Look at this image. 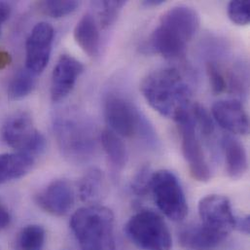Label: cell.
<instances>
[{
  "label": "cell",
  "instance_id": "obj_1",
  "mask_svg": "<svg viewBox=\"0 0 250 250\" xmlns=\"http://www.w3.org/2000/svg\"><path fill=\"white\" fill-rule=\"evenodd\" d=\"M139 89L147 104L166 118L177 121L191 110V88L176 68H159L148 73Z\"/></svg>",
  "mask_w": 250,
  "mask_h": 250
},
{
  "label": "cell",
  "instance_id": "obj_2",
  "mask_svg": "<svg viewBox=\"0 0 250 250\" xmlns=\"http://www.w3.org/2000/svg\"><path fill=\"white\" fill-rule=\"evenodd\" d=\"M200 27V16L189 6H175L165 12L149 36L145 49L167 59L184 55Z\"/></svg>",
  "mask_w": 250,
  "mask_h": 250
},
{
  "label": "cell",
  "instance_id": "obj_3",
  "mask_svg": "<svg viewBox=\"0 0 250 250\" xmlns=\"http://www.w3.org/2000/svg\"><path fill=\"white\" fill-rule=\"evenodd\" d=\"M114 223L111 209L93 205L76 210L69 225L80 250H116Z\"/></svg>",
  "mask_w": 250,
  "mask_h": 250
},
{
  "label": "cell",
  "instance_id": "obj_4",
  "mask_svg": "<svg viewBox=\"0 0 250 250\" xmlns=\"http://www.w3.org/2000/svg\"><path fill=\"white\" fill-rule=\"evenodd\" d=\"M59 146L63 156L73 163H83L92 158L96 150L95 130L77 117L64 116L54 125Z\"/></svg>",
  "mask_w": 250,
  "mask_h": 250
},
{
  "label": "cell",
  "instance_id": "obj_5",
  "mask_svg": "<svg viewBox=\"0 0 250 250\" xmlns=\"http://www.w3.org/2000/svg\"><path fill=\"white\" fill-rule=\"evenodd\" d=\"M104 118L109 129L120 137L141 136L155 142L152 128L147 125L135 105L124 97L108 95L104 101Z\"/></svg>",
  "mask_w": 250,
  "mask_h": 250
},
{
  "label": "cell",
  "instance_id": "obj_6",
  "mask_svg": "<svg viewBox=\"0 0 250 250\" xmlns=\"http://www.w3.org/2000/svg\"><path fill=\"white\" fill-rule=\"evenodd\" d=\"M127 238L144 250H170L171 235L163 217L153 210H140L125 224Z\"/></svg>",
  "mask_w": 250,
  "mask_h": 250
},
{
  "label": "cell",
  "instance_id": "obj_7",
  "mask_svg": "<svg viewBox=\"0 0 250 250\" xmlns=\"http://www.w3.org/2000/svg\"><path fill=\"white\" fill-rule=\"evenodd\" d=\"M150 192L154 202L168 219L172 221L183 220L188 213V205L182 186L169 170L161 169L153 173Z\"/></svg>",
  "mask_w": 250,
  "mask_h": 250
},
{
  "label": "cell",
  "instance_id": "obj_8",
  "mask_svg": "<svg viewBox=\"0 0 250 250\" xmlns=\"http://www.w3.org/2000/svg\"><path fill=\"white\" fill-rule=\"evenodd\" d=\"M2 137L5 143L16 152L41 156L46 149L44 135L34 126L27 112L19 111L12 114L2 126Z\"/></svg>",
  "mask_w": 250,
  "mask_h": 250
},
{
  "label": "cell",
  "instance_id": "obj_9",
  "mask_svg": "<svg viewBox=\"0 0 250 250\" xmlns=\"http://www.w3.org/2000/svg\"><path fill=\"white\" fill-rule=\"evenodd\" d=\"M175 122L180 134L182 154L191 176L199 182H208L210 179V169L191 113L183 115Z\"/></svg>",
  "mask_w": 250,
  "mask_h": 250
},
{
  "label": "cell",
  "instance_id": "obj_10",
  "mask_svg": "<svg viewBox=\"0 0 250 250\" xmlns=\"http://www.w3.org/2000/svg\"><path fill=\"white\" fill-rule=\"evenodd\" d=\"M202 225L224 240L234 231L236 216L231 202L225 196L208 195L204 197L198 207Z\"/></svg>",
  "mask_w": 250,
  "mask_h": 250
},
{
  "label": "cell",
  "instance_id": "obj_11",
  "mask_svg": "<svg viewBox=\"0 0 250 250\" xmlns=\"http://www.w3.org/2000/svg\"><path fill=\"white\" fill-rule=\"evenodd\" d=\"M55 30L50 23L39 22L30 31L25 43V68L34 75L41 74L49 63Z\"/></svg>",
  "mask_w": 250,
  "mask_h": 250
},
{
  "label": "cell",
  "instance_id": "obj_12",
  "mask_svg": "<svg viewBox=\"0 0 250 250\" xmlns=\"http://www.w3.org/2000/svg\"><path fill=\"white\" fill-rule=\"evenodd\" d=\"M35 203L45 212L54 216H64L75 204V191L66 179H57L49 183L35 196Z\"/></svg>",
  "mask_w": 250,
  "mask_h": 250
},
{
  "label": "cell",
  "instance_id": "obj_13",
  "mask_svg": "<svg viewBox=\"0 0 250 250\" xmlns=\"http://www.w3.org/2000/svg\"><path fill=\"white\" fill-rule=\"evenodd\" d=\"M84 64L69 55H62L57 62L51 81V99L61 102L69 96L75 84L84 72Z\"/></svg>",
  "mask_w": 250,
  "mask_h": 250
},
{
  "label": "cell",
  "instance_id": "obj_14",
  "mask_svg": "<svg viewBox=\"0 0 250 250\" xmlns=\"http://www.w3.org/2000/svg\"><path fill=\"white\" fill-rule=\"evenodd\" d=\"M211 112L215 121L227 131L243 135L250 132L249 116L240 101H218L213 104Z\"/></svg>",
  "mask_w": 250,
  "mask_h": 250
},
{
  "label": "cell",
  "instance_id": "obj_15",
  "mask_svg": "<svg viewBox=\"0 0 250 250\" xmlns=\"http://www.w3.org/2000/svg\"><path fill=\"white\" fill-rule=\"evenodd\" d=\"M221 148L225 157L226 171L233 180L242 178L248 170V155L244 145L231 135L223 136Z\"/></svg>",
  "mask_w": 250,
  "mask_h": 250
},
{
  "label": "cell",
  "instance_id": "obj_16",
  "mask_svg": "<svg viewBox=\"0 0 250 250\" xmlns=\"http://www.w3.org/2000/svg\"><path fill=\"white\" fill-rule=\"evenodd\" d=\"M36 160L30 155L19 152L0 154V185L28 174Z\"/></svg>",
  "mask_w": 250,
  "mask_h": 250
},
{
  "label": "cell",
  "instance_id": "obj_17",
  "mask_svg": "<svg viewBox=\"0 0 250 250\" xmlns=\"http://www.w3.org/2000/svg\"><path fill=\"white\" fill-rule=\"evenodd\" d=\"M74 39L81 50L90 58H96L100 52V29L91 14L84 15L76 23L73 31Z\"/></svg>",
  "mask_w": 250,
  "mask_h": 250
},
{
  "label": "cell",
  "instance_id": "obj_18",
  "mask_svg": "<svg viewBox=\"0 0 250 250\" xmlns=\"http://www.w3.org/2000/svg\"><path fill=\"white\" fill-rule=\"evenodd\" d=\"M80 200L89 206L98 205L107 194V182L104 173L99 168L89 169L78 184Z\"/></svg>",
  "mask_w": 250,
  "mask_h": 250
},
{
  "label": "cell",
  "instance_id": "obj_19",
  "mask_svg": "<svg viewBox=\"0 0 250 250\" xmlns=\"http://www.w3.org/2000/svg\"><path fill=\"white\" fill-rule=\"evenodd\" d=\"M225 240L209 231L202 224L188 226L179 234L180 245L190 250H211Z\"/></svg>",
  "mask_w": 250,
  "mask_h": 250
},
{
  "label": "cell",
  "instance_id": "obj_20",
  "mask_svg": "<svg viewBox=\"0 0 250 250\" xmlns=\"http://www.w3.org/2000/svg\"><path fill=\"white\" fill-rule=\"evenodd\" d=\"M101 141L112 167L122 170L127 163V151L121 137L110 129H104L101 135Z\"/></svg>",
  "mask_w": 250,
  "mask_h": 250
},
{
  "label": "cell",
  "instance_id": "obj_21",
  "mask_svg": "<svg viewBox=\"0 0 250 250\" xmlns=\"http://www.w3.org/2000/svg\"><path fill=\"white\" fill-rule=\"evenodd\" d=\"M36 86V75L26 68L19 70L8 86V96L10 99L21 100L32 93Z\"/></svg>",
  "mask_w": 250,
  "mask_h": 250
},
{
  "label": "cell",
  "instance_id": "obj_22",
  "mask_svg": "<svg viewBox=\"0 0 250 250\" xmlns=\"http://www.w3.org/2000/svg\"><path fill=\"white\" fill-rule=\"evenodd\" d=\"M46 242L45 229L37 224L23 227L17 238L18 250H43Z\"/></svg>",
  "mask_w": 250,
  "mask_h": 250
},
{
  "label": "cell",
  "instance_id": "obj_23",
  "mask_svg": "<svg viewBox=\"0 0 250 250\" xmlns=\"http://www.w3.org/2000/svg\"><path fill=\"white\" fill-rule=\"evenodd\" d=\"M80 6L78 1H40L36 3V8L45 16L59 19L75 12Z\"/></svg>",
  "mask_w": 250,
  "mask_h": 250
},
{
  "label": "cell",
  "instance_id": "obj_24",
  "mask_svg": "<svg viewBox=\"0 0 250 250\" xmlns=\"http://www.w3.org/2000/svg\"><path fill=\"white\" fill-rule=\"evenodd\" d=\"M125 1H102L100 6V24L103 29L110 27L118 19L121 11L125 5Z\"/></svg>",
  "mask_w": 250,
  "mask_h": 250
},
{
  "label": "cell",
  "instance_id": "obj_25",
  "mask_svg": "<svg viewBox=\"0 0 250 250\" xmlns=\"http://www.w3.org/2000/svg\"><path fill=\"white\" fill-rule=\"evenodd\" d=\"M191 116L194 120L196 127H199L202 134L210 136L214 131L213 120L208 110L199 104H193L190 110Z\"/></svg>",
  "mask_w": 250,
  "mask_h": 250
},
{
  "label": "cell",
  "instance_id": "obj_26",
  "mask_svg": "<svg viewBox=\"0 0 250 250\" xmlns=\"http://www.w3.org/2000/svg\"><path fill=\"white\" fill-rule=\"evenodd\" d=\"M207 74L209 79L211 90L215 95H220L228 90L227 75L216 62H207Z\"/></svg>",
  "mask_w": 250,
  "mask_h": 250
},
{
  "label": "cell",
  "instance_id": "obj_27",
  "mask_svg": "<svg viewBox=\"0 0 250 250\" xmlns=\"http://www.w3.org/2000/svg\"><path fill=\"white\" fill-rule=\"evenodd\" d=\"M250 2L235 0L228 4V17L237 25H248L250 21Z\"/></svg>",
  "mask_w": 250,
  "mask_h": 250
},
{
  "label": "cell",
  "instance_id": "obj_28",
  "mask_svg": "<svg viewBox=\"0 0 250 250\" xmlns=\"http://www.w3.org/2000/svg\"><path fill=\"white\" fill-rule=\"evenodd\" d=\"M153 173L154 172L149 166L142 167L136 172L130 185L133 194L139 197H143L150 192Z\"/></svg>",
  "mask_w": 250,
  "mask_h": 250
},
{
  "label": "cell",
  "instance_id": "obj_29",
  "mask_svg": "<svg viewBox=\"0 0 250 250\" xmlns=\"http://www.w3.org/2000/svg\"><path fill=\"white\" fill-rule=\"evenodd\" d=\"M11 221H12V217H11L10 211L7 209L6 207L0 204V231L9 227L11 224Z\"/></svg>",
  "mask_w": 250,
  "mask_h": 250
},
{
  "label": "cell",
  "instance_id": "obj_30",
  "mask_svg": "<svg viewBox=\"0 0 250 250\" xmlns=\"http://www.w3.org/2000/svg\"><path fill=\"white\" fill-rule=\"evenodd\" d=\"M250 215H246L244 217L236 218L235 229L239 230L241 233H243L247 236L250 234Z\"/></svg>",
  "mask_w": 250,
  "mask_h": 250
},
{
  "label": "cell",
  "instance_id": "obj_31",
  "mask_svg": "<svg viewBox=\"0 0 250 250\" xmlns=\"http://www.w3.org/2000/svg\"><path fill=\"white\" fill-rule=\"evenodd\" d=\"M11 14V7L8 3L0 1V36H1V28L2 24L9 19Z\"/></svg>",
  "mask_w": 250,
  "mask_h": 250
},
{
  "label": "cell",
  "instance_id": "obj_32",
  "mask_svg": "<svg viewBox=\"0 0 250 250\" xmlns=\"http://www.w3.org/2000/svg\"><path fill=\"white\" fill-rule=\"evenodd\" d=\"M12 62L11 55L4 49H0V70L6 68Z\"/></svg>",
  "mask_w": 250,
  "mask_h": 250
},
{
  "label": "cell",
  "instance_id": "obj_33",
  "mask_svg": "<svg viewBox=\"0 0 250 250\" xmlns=\"http://www.w3.org/2000/svg\"><path fill=\"white\" fill-rule=\"evenodd\" d=\"M164 3H165L164 0H144L141 2V5L146 8H151V7H157Z\"/></svg>",
  "mask_w": 250,
  "mask_h": 250
}]
</instances>
